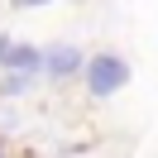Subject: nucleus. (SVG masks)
Returning a JSON list of instances; mask_svg holds the SVG:
<instances>
[{"label": "nucleus", "instance_id": "nucleus-1", "mask_svg": "<svg viewBox=\"0 0 158 158\" xmlns=\"http://www.w3.org/2000/svg\"><path fill=\"white\" fill-rule=\"evenodd\" d=\"M81 77H86L91 96H115V91H125V81H129V62L120 58V53H96V58H86Z\"/></svg>", "mask_w": 158, "mask_h": 158}, {"label": "nucleus", "instance_id": "nucleus-2", "mask_svg": "<svg viewBox=\"0 0 158 158\" xmlns=\"http://www.w3.org/2000/svg\"><path fill=\"white\" fill-rule=\"evenodd\" d=\"M0 67L19 77H43V53L34 43H15L10 34H0Z\"/></svg>", "mask_w": 158, "mask_h": 158}, {"label": "nucleus", "instance_id": "nucleus-3", "mask_svg": "<svg viewBox=\"0 0 158 158\" xmlns=\"http://www.w3.org/2000/svg\"><path fill=\"white\" fill-rule=\"evenodd\" d=\"M81 67H86V58H81L77 43H53V48H43V77L48 81H67V77H77Z\"/></svg>", "mask_w": 158, "mask_h": 158}, {"label": "nucleus", "instance_id": "nucleus-4", "mask_svg": "<svg viewBox=\"0 0 158 158\" xmlns=\"http://www.w3.org/2000/svg\"><path fill=\"white\" fill-rule=\"evenodd\" d=\"M29 86H34V77H19V72H5V81H0V91H5V96H24Z\"/></svg>", "mask_w": 158, "mask_h": 158}, {"label": "nucleus", "instance_id": "nucleus-5", "mask_svg": "<svg viewBox=\"0 0 158 158\" xmlns=\"http://www.w3.org/2000/svg\"><path fill=\"white\" fill-rule=\"evenodd\" d=\"M15 5H19V10H24V5H48V0H15Z\"/></svg>", "mask_w": 158, "mask_h": 158}, {"label": "nucleus", "instance_id": "nucleus-6", "mask_svg": "<svg viewBox=\"0 0 158 158\" xmlns=\"http://www.w3.org/2000/svg\"><path fill=\"white\" fill-rule=\"evenodd\" d=\"M0 158H5V144H0Z\"/></svg>", "mask_w": 158, "mask_h": 158}]
</instances>
